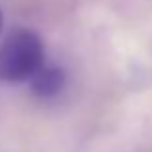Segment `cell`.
<instances>
[{
  "mask_svg": "<svg viewBox=\"0 0 152 152\" xmlns=\"http://www.w3.org/2000/svg\"><path fill=\"white\" fill-rule=\"evenodd\" d=\"M2 27H4V15H2V10H0V33H2Z\"/></svg>",
  "mask_w": 152,
  "mask_h": 152,
  "instance_id": "3",
  "label": "cell"
},
{
  "mask_svg": "<svg viewBox=\"0 0 152 152\" xmlns=\"http://www.w3.org/2000/svg\"><path fill=\"white\" fill-rule=\"evenodd\" d=\"M31 91L41 98H52L62 93L66 85V73L56 66H42L33 77L29 79Z\"/></svg>",
  "mask_w": 152,
  "mask_h": 152,
  "instance_id": "2",
  "label": "cell"
},
{
  "mask_svg": "<svg viewBox=\"0 0 152 152\" xmlns=\"http://www.w3.org/2000/svg\"><path fill=\"white\" fill-rule=\"evenodd\" d=\"M45 66V45L35 31L15 29L0 45V81H29Z\"/></svg>",
  "mask_w": 152,
  "mask_h": 152,
  "instance_id": "1",
  "label": "cell"
}]
</instances>
